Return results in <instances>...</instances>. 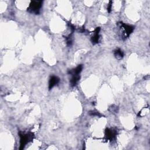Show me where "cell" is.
Returning a JSON list of instances; mask_svg holds the SVG:
<instances>
[{
    "label": "cell",
    "mask_w": 150,
    "mask_h": 150,
    "mask_svg": "<svg viewBox=\"0 0 150 150\" xmlns=\"http://www.w3.org/2000/svg\"><path fill=\"white\" fill-rule=\"evenodd\" d=\"M19 135L20 137V149H23L28 142L31 141L34 139V134L32 132H19Z\"/></svg>",
    "instance_id": "2"
},
{
    "label": "cell",
    "mask_w": 150,
    "mask_h": 150,
    "mask_svg": "<svg viewBox=\"0 0 150 150\" xmlns=\"http://www.w3.org/2000/svg\"><path fill=\"white\" fill-rule=\"evenodd\" d=\"M43 1H32L28 8V11L30 13L39 14L41 8H42Z\"/></svg>",
    "instance_id": "3"
},
{
    "label": "cell",
    "mask_w": 150,
    "mask_h": 150,
    "mask_svg": "<svg viewBox=\"0 0 150 150\" xmlns=\"http://www.w3.org/2000/svg\"><path fill=\"white\" fill-rule=\"evenodd\" d=\"M117 134V133L115 130L107 129L105 131V137L107 140L112 141L115 138Z\"/></svg>",
    "instance_id": "4"
},
{
    "label": "cell",
    "mask_w": 150,
    "mask_h": 150,
    "mask_svg": "<svg viewBox=\"0 0 150 150\" xmlns=\"http://www.w3.org/2000/svg\"><path fill=\"white\" fill-rule=\"evenodd\" d=\"M80 79V75H73L72 76V78L70 80V84L72 86H76L77 82Z\"/></svg>",
    "instance_id": "8"
},
{
    "label": "cell",
    "mask_w": 150,
    "mask_h": 150,
    "mask_svg": "<svg viewBox=\"0 0 150 150\" xmlns=\"http://www.w3.org/2000/svg\"><path fill=\"white\" fill-rule=\"evenodd\" d=\"M60 81V79L55 76H52L50 77L49 81V89H52L54 86L57 85Z\"/></svg>",
    "instance_id": "6"
},
{
    "label": "cell",
    "mask_w": 150,
    "mask_h": 150,
    "mask_svg": "<svg viewBox=\"0 0 150 150\" xmlns=\"http://www.w3.org/2000/svg\"><path fill=\"white\" fill-rule=\"evenodd\" d=\"M83 69V66L82 65H80L77 66L76 68L73 69L68 72V73L71 75V76L73 75H80V73L82 72Z\"/></svg>",
    "instance_id": "7"
},
{
    "label": "cell",
    "mask_w": 150,
    "mask_h": 150,
    "mask_svg": "<svg viewBox=\"0 0 150 150\" xmlns=\"http://www.w3.org/2000/svg\"><path fill=\"white\" fill-rule=\"evenodd\" d=\"M111 5H112V1H110L109 4H108L107 6V11L108 12H110L111 10Z\"/></svg>",
    "instance_id": "10"
},
{
    "label": "cell",
    "mask_w": 150,
    "mask_h": 150,
    "mask_svg": "<svg viewBox=\"0 0 150 150\" xmlns=\"http://www.w3.org/2000/svg\"><path fill=\"white\" fill-rule=\"evenodd\" d=\"M100 28L98 27L97 28L94 32L93 35L92 36L91 38L92 42L93 44L95 45L96 44H98L100 39Z\"/></svg>",
    "instance_id": "5"
},
{
    "label": "cell",
    "mask_w": 150,
    "mask_h": 150,
    "mask_svg": "<svg viewBox=\"0 0 150 150\" xmlns=\"http://www.w3.org/2000/svg\"><path fill=\"white\" fill-rule=\"evenodd\" d=\"M114 56L115 57V58L117 59L118 60H121L124 57L123 52L120 49H116L115 50H114Z\"/></svg>",
    "instance_id": "9"
},
{
    "label": "cell",
    "mask_w": 150,
    "mask_h": 150,
    "mask_svg": "<svg viewBox=\"0 0 150 150\" xmlns=\"http://www.w3.org/2000/svg\"><path fill=\"white\" fill-rule=\"evenodd\" d=\"M118 25L120 29V33L122 38H127L134 31V26L132 25H127L122 22L118 23Z\"/></svg>",
    "instance_id": "1"
}]
</instances>
